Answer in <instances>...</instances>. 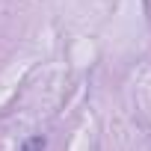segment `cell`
I'll return each instance as SVG.
<instances>
[{
  "instance_id": "6da1fadb",
  "label": "cell",
  "mask_w": 151,
  "mask_h": 151,
  "mask_svg": "<svg viewBox=\"0 0 151 151\" xmlns=\"http://www.w3.org/2000/svg\"><path fill=\"white\" fill-rule=\"evenodd\" d=\"M21 151H45V136H33L21 145Z\"/></svg>"
}]
</instances>
